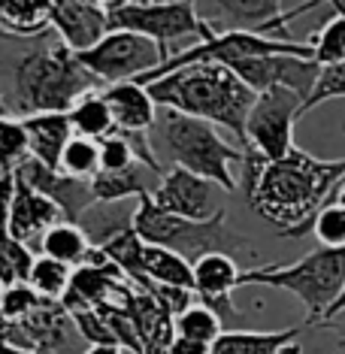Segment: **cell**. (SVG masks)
I'll use <instances>...</instances> for the list:
<instances>
[{
	"mask_svg": "<svg viewBox=\"0 0 345 354\" xmlns=\"http://www.w3.org/2000/svg\"><path fill=\"white\" fill-rule=\"evenodd\" d=\"M342 179L345 158H312L309 151L294 146L291 155L261 167L245 197L258 215L276 224L282 236H303Z\"/></svg>",
	"mask_w": 345,
	"mask_h": 354,
	"instance_id": "obj_1",
	"label": "cell"
},
{
	"mask_svg": "<svg viewBox=\"0 0 345 354\" xmlns=\"http://www.w3.org/2000/svg\"><path fill=\"white\" fill-rule=\"evenodd\" d=\"M146 91L160 109L200 118L212 127H227L243 149V131L254 94L224 64H185V67L160 76L158 82L146 85Z\"/></svg>",
	"mask_w": 345,
	"mask_h": 354,
	"instance_id": "obj_2",
	"label": "cell"
},
{
	"mask_svg": "<svg viewBox=\"0 0 345 354\" xmlns=\"http://www.w3.org/2000/svg\"><path fill=\"white\" fill-rule=\"evenodd\" d=\"M131 230L142 239L146 245H158L167 252L185 257L188 263H194L203 254H230L234 252H248L252 243L245 236H239L236 230H230L227 212L218 209L212 218L206 221H188V218H176L167 215L151 203L149 194L136 197V209L131 215Z\"/></svg>",
	"mask_w": 345,
	"mask_h": 354,
	"instance_id": "obj_3",
	"label": "cell"
},
{
	"mask_svg": "<svg viewBox=\"0 0 345 354\" xmlns=\"http://www.w3.org/2000/svg\"><path fill=\"white\" fill-rule=\"evenodd\" d=\"M97 79L61 43L28 52L15 67V100L25 115L67 112L82 94L97 91Z\"/></svg>",
	"mask_w": 345,
	"mask_h": 354,
	"instance_id": "obj_4",
	"label": "cell"
},
{
	"mask_svg": "<svg viewBox=\"0 0 345 354\" xmlns=\"http://www.w3.org/2000/svg\"><path fill=\"white\" fill-rule=\"evenodd\" d=\"M155 127L164 149L170 151L173 167H182V170L212 182L215 188H236V179L230 176V164H243V149L227 142L212 124L158 106Z\"/></svg>",
	"mask_w": 345,
	"mask_h": 354,
	"instance_id": "obj_5",
	"label": "cell"
},
{
	"mask_svg": "<svg viewBox=\"0 0 345 354\" xmlns=\"http://www.w3.org/2000/svg\"><path fill=\"white\" fill-rule=\"evenodd\" d=\"M345 281V252L333 248H315L297 263L279 267H258L239 272L236 285H267V288H282L294 294L297 300L306 306V324H318L324 312L333 306V300L342 291Z\"/></svg>",
	"mask_w": 345,
	"mask_h": 354,
	"instance_id": "obj_6",
	"label": "cell"
},
{
	"mask_svg": "<svg viewBox=\"0 0 345 354\" xmlns=\"http://www.w3.org/2000/svg\"><path fill=\"white\" fill-rule=\"evenodd\" d=\"M106 19L109 30H127L158 43L170 55V43L182 37H197L200 43L212 39L218 30L209 19L197 12L191 0H167V3H146V0H109Z\"/></svg>",
	"mask_w": 345,
	"mask_h": 354,
	"instance_id": "obj_7",
	"label": "cell"
},
{
	"mask_svg": "<svg viewBox=\"0 0 345 354\" xmlns=\"http://www.w3.org/2000/svg\"><path fill=\"white\" fill-rule=\"evenodd\" d=\"M303 100L288 88H270L254 94L248 109L243 149H252L263 164L282 160L294 149V122L300 118Z\"/></svg>",
	"mask_w": 345,
	"mask_h": 354,
	"instance_id": "obj_8",
	"label": "cell"
},
{
	"mask_svg": "<svg viewBox=\"0 0 345 354\" xmlns=\"http://www.w3.org/2000/svg\"><path fill=\"white\" fill-rule=\"evenodd\" d=\"M76 61L97 82L118 85V82H136V79H142L151 70H158L167 61V52L140 34L109 30L94 49L76 55Z\"/></svg>",
	"mask_w": 345,
	"mask_h": 354,
	"instance_id": "obj_9",
	"label": "cell"
},
{
	"mask_svg": "<svg viewBox=\"0 0 345 354\" xmlns=\"http://www.w3.org/2000/svg\"><path fill=\"white\" fill-rule=\"evenodd\" d=\"M230 73L243 82L252 94L270 91V88H288L306 103V97L315 88V79L321 67L312 58L300 55H263V58H248L230 64Z\"/></svg>",
	"mask_w": 345,
	"mask_h": 354,
	"instance_id": "obj_10",
	"label": "cell"
},
{
	"mask_svg": "<svg viewBox=\"0 0 345 354\" xmlns=\"http://www.w3.org/2000/svg\"><path fill=\"white\" fill-rule=\"evenodd\" d=\"M149 197L160 212L188 221H206L221 209L215 203V185L182 167H170L167 173H160L158 188L149 191Z\"/></svg>",
	"mask_w": 345,
	"mask_h": 354,
	"instance_id": "obj_11",
	"label": "cell"
},
{
	"mask_svg": "<svg viewBox=\"0 0 345 354\" xmlns=\"http://www.w3.org/2000/svg\"><path fill=\"white\" fill-rule=\"evenodd\" d=\"M49 28L64 49L82 55L109 34L106 6L97 0H49Z\"/></svg>",
	"mask_w": 345,
	"mask_h": 354,
	"instance_id": "obj_12",
	"label": "cell"
},
{
	"mask_svg": "<svg viewBox=\"0 0 345 354\" xmlns=\"http://www.w3.org/2000/svg\"><path fill=\"white\" fill-rule=\"evenodd\" d=\"M15 179L25 182L30 191L43 194L46 200H52L58 206L61 218L70 224H79V218L94 206L91 197V182H79L70 179V176H61L58 170H46L43 164L25 158L19 167H15Z\"/></svg>",
	"mask_w": 345,
	"mask_h": 354,
	"instance_id": "obj_13",
	"label": "cell"
},
{
	"mask_svg": "<svg viewBox=\"0 0 345 354\" xmlns=\"http://www.w3.org/2000/svg\"><path fill=\"white\" fill-rule=\"evenodd\" d=\"M239 270L236 261L230 254H203L197 257L194 263H191V276H194V297L200 306H206V309H212L218 321L224 318H239V312L234 309V300H230V294H234V288H239Z\"/></svg>",
	"mask_w": 345,
	"mask_h": 354,
	"instance_id": "obj_14",
	"label": "cell"
},
{
	"mask_svg": "<svg viewBox=\"0 0 345 354\" xmlns=\"http://www.w3.org/2000/svg\"><path fill=\"white\" fill-rule=\"evenodd\" d=\"M112 118V133H149L155 127L158 106L140 82H118L100 91Z\"/></svg>",
	"mask_w": 345,
	"mask_h": 354,
	"instance_id": "obj_15",
	"label": "cell"
},
{
	"mask_svg": "<svg viewBox=\"0 0 345 354\" xmlns=\"http://www.w3.org/2000/svg\"><path fill=\"white\" fill-rule=\"evenodd\" d=\"M58 221H64V218L52 200H46L43 194L30 191L25 182L15 179V194H12V206H10V218H6V233H10L15 243L30 248L34 239H39Z\"/></svg>",
	"mask_w": 345,
	"mask_h": 354,
	"instance_id": "obj_16",
	"label": "cell"
},
{
	"mask_svg": "<svg viewBox=\"0 0 345 354\" xmlns=\"http://www.w3.org/2000/svg\"><path fill=\"white\" fill-rule=\"evenodd\" d=\"M303 327L285 330H221V336L209 345V354H303L300 342Z\"/></svg>",
	"mask_w": 345,
	"mask_h": 354,
	"instance_id": "obj_17",
	"label": "cell"
},
{
	"mask_svg": "<svg viewBox=\"0 0 345 354\" xmlns=\"http://www.w3.org/2000/svg\"><path fill=\"white\" fill-rule=\"evenodd\" d=\"M21 131L28 140V158L43 164L46 170H58V158L64 146L70 142L67 112H39V115H25L21 118Z\"/></svg>",
	"mask_w": 345,
	"mask_h": 354,
	"instance_id": "obj_18",
	"label": "cell"
},
{
	"mask_svg": "<svg viewBox=\"0 0 345 354\" xmlns=\"http://www.w3.org/2000/svg\"><path fill=\"white\" fill-rule=\"evenodd\" d=\"M140 291H149L151 285L158 288H179V291H194V276H191V263L185 257L167 252L158 245H146L142 243V254H140Z\"/></svg>",
	"mask_w": 345,
	"mask_h": 354,
	"instance_id": "obj_19",
	"label": "cell"
},
{
	"mask_svg": "<svg viewBox=\"0 0 345 354\" xmlns=\"http://www.w3.org/2000/svg\"><path fill=\"white\" fill-rule=\"evenodd\" d=\"M94 245L88 243V236L82 233L79 224H70V221H58L52 224L49 230L39 236V254L49 257V261H58L64 267L76 270L91 257Z\"/></svg>",
	"mask_w": 345,
	"mask_h": 354,
	"instance_id": "obj_20",
	"label": "cell"
},
{
	"mask_svg": "<svg viewBox=\"0 0 345 354\" xmlns=\"http://www.w3.org/2000/svg\"><path fill=\"white\" fill-rule=\"evenodd\" d=\"M149 176H155V173L146 170L142 164H133L124 173H97L91 179V197L100 206L122 203L127 197H142V194H149Z\"/></svg>",
	"mask_w": 345,
	"mask_h": 354,
	"instance_id": "obj_21",
	"label": "cell"
},
{
	"mask_svg": "<svg viewBox=\"0 0 345 354\" xmlns=\"http://www.w3.org/2000/svg\"><path fill=\"white\" fill-rule=\"evenodd\" d=\"M49 28V0H0V30L6 37H37Z\"/></svg>",
	"mask_w": 345,
	"mask_h": 354,
	"instance_id": "obj_22",
	"label": "cell"
},
{
	"mask_svg": "<svg viewBox=\"0 0 345 354\" xmlns=\"http://www.w3.org/2000/svg\"><path fill=\"white\" fill-rule=\"evenodd\" d=\"M67 124H70V131H73V136H82V140L100 142L103 136H109L112 118H109V109H106V103H103L100 91L82 94V97L67 109Z\"/></svg>",
	"mask_w": 345,
	"mask_h": 354,
	"instance_id": "obj_23",
	"label": "cell"
},
{
	"mask_svg": "<svg viewBox=\"0 0 345 354\" xmlns=\"http://www.w3.org/2000/svg\"><path fill=\"white\" fill-rule=\"evenodd\" d=\"M330 6H333V19L327 21L312 39H306L309 49H312V61H315L321 70L345 64V10L336 3V0Z\"/></svg>",
	"mask_w": 345,
	"mask_h": 354,
	"instance_id": "obj_24",
	"label": "cell"
},
{
	"mask_svg": "<svg viewBox=\"0 0 345 354\" xmlns=\"http://www.w3.org/2000/svg\"><path fill=\"white\" fill-rule=\"evenodd\" d=\"M70 276H73L70 267H64V263L49 261V257L39 254V257H34V263H30L25 285L39 297V300L61 303V297L67 294V288H70Z\"/></svg>",
	"mask_w": 345,
	"mask_h": 354,
	"instance_id": "obj_25",
	"label": "cell"
},
{
	"mask_svg": "<svg viewBox=\"0 0 345 354\" xmlns=\"http://www.w3.org/2000/svg\"><path fill=\"white\" fill-rule=\"evenodd\" d=\"M58 173L70 176L79 182H91L100 173V149L94 140H82V136H70L58 158Z\"/></svg>",
	"mask_w": 345,
	"mask_h": 354,
	"instance_id": "obj_26",
	"label": "cell"
},
{
	"mask_svg": "<svg viewBox=\"0 0 345 354\" xmlns=\"http://www.w3.org/2000/svg\"><path fill=\"white\" fill-rule=\"evenodd\" d=\"M221 321L215 315L212 309H206V306H188L182 315L173 318V333L182 336V339H191V342H203V345H212L215 339L221 336Z\"/></svg>",
	"mask_w": 345,
	"mask_h": 354,
	"instance_id": "obj_27",
	"label": "cell"
},
{
	"mask_svg": "<svg viewBox=\"0 0 345 354\" xmlns=\"http://www.w3.org/2000/svg\"><path fill=\"white\" fill-rule=\"evenodd\" d=\"M34 257L37 254L28 245L15 243L10 233H0V288L25 285Z\"/></svg>",
	"mask_w": 345,
	"mask_h": 354,
	"instance_id": "obj_28",
	"label": "cell"
},
{
	"mask_svg": "<svg viewBox=\"0 0 345 354\" xmlns=\"http://www.w3.org/2000/svg\"><path fill=\"white\" fill-rule=\"evenodd\" d=\"M309 230L315 233L321 248H333V252H345V209L336 203H324L309 221Z\"/></svg>",
	"mask_w": 345,
	"mask_h": 354,
	"instance_id": "obj_29",
	"label": "cell"
},
{
	"mask_svg": "<svg viewBox=\"0 0 345 354\" xmlns=\"http://www.w3.org/2000/svg\"><path fill=\"white\" fill-rule=\"evenodd\" d=\"M25 158H28V140L25 131H21V122L0 112V167L15 173V167Z\"/></svg>",
	"mask_w": 345,
	"mask_h": 354,
	"instance_id": "obj_30",
	"label": "cell"
},
{
	"mask_svg": "<svg viewBox=\"0 0 345 354\" xmlns=\"http://www.w3.org/2000/svg\"><path fill=\"white\" fill-rule=\"evenodd\" d=\"M333 97H345V64H336V67H324L315 79V88H312V94L306 97V103L300 106V118L312 112L321 103L333 100Z\"/></svg>",
	"mask_w": 345,
	"mask_h": 354,
	"instance_id": "obj_31",
	"label": "cell"
},
{
	"mask_svg": "<svg viewBox=\"0 0 345 354\" xmlns=\"http://www.w3.org/2000/svg\"><path fill=\"white\" fill-rule=\"evenodd\" d=\"M97 149H100V173H124L136 164L133 151H131V146H127V140L122 133L103 136V140L97 142Z\"/></svg>",
	"mask_w": 345,
	"mask_h": 354,
	"instance_id": "obj_32",
	"label": "cell"
},
{
	"mask_svg": "<svg viewBox=\"0 0 345 354\" xmlns=\"http://www.w3.org/2000/svg\"><path fill=\"white\" fill-rule=\"evenodd\" d=\"M39 306V297L28 285H12L0 291V318L3 321H21Z\"/></svg>",
	"mask_w": 345,
	"mask_h": 354,
	"instance_id": "obj_33",
	"label": "cell"
},
{
	"mask_svg": "<svg viewBox=\"0 0 345 354\" xmlns=\"http://www.w3.org/2000/svg\"><path fill=\"white\" fill-rule=\"evenodd\" d=\"M12 194H15V173L0 167V233H6V218H10Z\"/></svg>",
	"mask_w": 345,
	"mask_h": 354,
	"instance_id": "obj_34",
	"label": "cell"
},
{
	"mask_svg": "<svg viewBox=\"0 0 345 354\" xmlns=\"http://www.w3.org/2000/svg\"><path fill=\"white\" fill-rule=\"evenodd\" d=\"M170 354H209V345H203V342H191V339H182V336H176V333H173Z\"/></svg>",
	"mask_w": 345,
	"mask_h": 354,
	"instance_id": "obj_35",
	"label": "cell"
},
{
	"mask_svg": "<svg viewBox=\"0 0 345 354\" xmlns=\"http://www.w3.org/2000/svg\"><path fill=\"white\" fill-rule=\"evenodd\" d=\"M342 312H345V281H342V291H339V297L333 300V306L324 312V318H321L318 324H330V321H333L336 315H342Z\"/></svg>",
	"mask_w": 345,
	"mask_h": 354,
	"instance_id": "obj_36",
	"label": "cell"
},
{
	"mask_svg": "<svg viewBox=\"0 0 345 354\" xmlns=\"http://www.w3.org/2000/svg\"><path fill=\"white\" fill-rule=\"evenodd\" d=\"M327 203H336L339 209H345V179H342L339 185H336V191L330 194V200H327Z\"/></svg>",
	"mask_w": 345,
	"mask_h": 354,
	"instance_id": "obj_37",
	"label": "cell"
},
{
	"mask_svg": "<svg viewBox=\"0 0 345 354\" xmlns=\"http://www.w3.org/2000/svg\"><path fill=\"white\" fill-rule=\"evenodd\" d=\"M0 354H30V351H21V348H15V345H10V342L0 339Z\"/></svg>",
	"mask_w": 345,
	"mask_h": 354,
	"instance_id": "obj_38",
	"label": "cell"
},
{
	"mask_svg": "<svg viewBox=\"0 0 345 354\" xmlns=\"http://www.w3.org/2000/svg\"><path fill=\"white\" fill-rule=\"evenodd\" d=\"M85 354H122V348H112V345H106V348H88Z\"/></svg>",
	"mask_w": 345,
	"mask_h": 354,
	"instance_id": "obj_39",
	"label": "cell"
},
{
	"mask_svg": "<svg viewBox=\"0 0 345 354\" xmlns=\"http://www.w3.org/2000/svg\"><path fill=\"white\" fill-rule=\"evenodd\" d=\"M342 354H345V348H342Z\"/></svg>",
	"mask_w": 345,
	"mask_h": 354,
	"instance_id": "obj_40",
	"label": "cell"
},
{
	"mask_svg": "<svg viewBox=\"0 0 345 354\" xmlns=\"http://www.w3.org/2000/svg\"><path fill=\"white\" fill-rule=\"evenodd\" d=\"M0 34H3V30H0Z\"/></svg>",
	"mask_w": 345,
	"mask_h": 354,
	"instance_id": "obj_41",
	"label": "cell"
}]
</instances>
